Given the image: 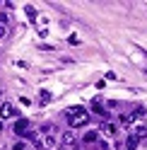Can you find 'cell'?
I'll return each mask as SVG.
<instances>
[{"label":"cell","mask_w":147,"mask_h":150,"mask_svg":"<svg viewBox=\"0 0 147 150\" xmlns=\"http://www.w3.org/2000/svg\"><path fill=\"white\" fill-rule=\"evenodd\" d=\"M65 116H68V126L70 128H80V126H85L89 121V114H87L85 107H70L65 111Z\"/></svg>","instance_id":"1"},{"label":"cell","mask_w":147,"mask_h":150,"mask_svg":"<svg viewBox=\"0 0 147 150\" xmlns=\"http://www.w3.org/2000/svg\"><path fill=\"white\" fill-rule=\"evenodd\" d=\"M17 114H20V111H17L15 104H10V102H3V104H0V116L3 119H15Z\"/></svg>","instance_id":"2"},{"label":"cell","mask_w":147,"mask_h":150,"mask_svg":"<svg viewBox=\"0 0 147 150\" xmlns=\"http://www.w3.org/2000/svg\"><path fill=\"white\" fill-rule=\"evenodd\" d=\"M60 143H63V148L72 150V148L77 145V138H75V133H72V131H65V133H63V138H60Z\"/></svg>","instance_id":"3"},{"label":"cell","mask_w":147,"mask_h":150,"mask_svg":"<svg viewBox=\"0 0 147 150\" xmlns=\"http://www.w3.org/2000/svg\"><path fill=\"white\" fill-rule=\"evenodd\" d=\"M15 133H17V136H22V138H27V133H29V121H27V119H17V124H15Z\"/></svg>","instance_id":"4"},{"label":"cell","mask_w":147,"mask_h":150,"mask_svg":"<svg viewBox=\"0 0 147 150\" xmlns=\"http://www.w3.org/2000/svg\"><path fill=\"white\" fill-rule=\"evenodd\" d=\"M92 111H94L97 116H102L104 121L108 119V111H106V107H102V99H94V104H92Z\"/></svg>","instance_id":"5"},{"label":"cell","mask_w":147,"mask_h":150,"mask_svg":"<svg viewBox=\"0 0 147 150\" xmlns=\"http://www.w3.org/2000/svg\"><path fill=\"white\" fill-rule=\"evenodd\" d=\"M133 138H137V140H142V138H147V126L145 124H137L135 128H133V133H130Z\"/></svg>","instance_id":"6"},{"label":"cell","mask_w":147,"mask_h":150,"mask_svg":"<svg viewBox=\"0 0 147 150\" xmlns=\"http://www.w3.org/2000/svg\"><path fill=\"white\" fill-rule=\"evenodd\" d=\"M82 143H99V131H87L82 136Z\"/></svg>","instance_id":"7"},{"label":"cell","mask_w":147,"mask_h":150,"mask_svg":"<svg viewBox=\"0 0 147 150\" xmlns=\"http://www.w3.org/2000/svg\"><path fill=\"white\" fill-rule=\"evenodd\" d=\"M102 131H104L106 136H116V133H118V126H116V124H111V121H104Z\"/></svg>","instance_id":"8"},{"label":"cell","mask_w":147,"mask_h":150,"mask_svg":"<svg viewBox=\"0 0 147 150\" xmlns=\"http://www.w3.org/2000/svg\"><path fill=\"white\" fill-rule=\"evenodd\" d=\"M51 99H53V97H51V92H48V90H41V92H39V104H43V107H46Z\"/></svg>","instance_id":"9"},{"label":"cell","mask_w":147,"mask_h":150,"mask_svg":"<svg viewBox=\"0 0 147 150\" xmlns=\"http://www.w3.org/2000/svg\"><path fill=\"white\" fill-rule=\"evenodd\" d=\"M145 114H147V109H145V107H135V109H133V114H130V119H133V121H135V119H142Z\"/></svg>","instance_id":"10"},{"label":"cell","mask_w":147,"mask_h":150,"mask_svg":"<svg viewBox=\"0 0 147 150\" xmlns=\"http://www.w3.org/2000/svg\"><path fill=\"white\" fill-rule=\"evenodd\" d=\"M137 143H140V140H137V138L128 136V140H125V148H128V150H135V145H137Z\"/></svg>","instance_id":"11"},{"label":"cell","mask_w":147,"mask_h":150,"mask_svg":"<svg viewBox=\"0 0 147 150\" xmlns=\"http://www.w3.org/2000/svg\"><path fill=\"white\" fill-rule=\"evenodd\" d=\"M24 12H27V17H29L32 22H36V10H34L32 5H27V7H24Z\"/></svg>","instance_id":"12"},{"label":"cell","mask_w":147,"mask_h":150,"mask_svg":"<svg viewBox=\"0 0 147 150\" xmlns=\"http://www.w3.org/2000/svg\"><path fill=\"white\" fill-rule=\"evenodd\" d=\"M41 133H43V136L53 133V124H43V126H41Z\"/></svg>","instance_id":"13"},{"label":"cell","mask_w":147,"mask_h":150,"mask_svg":"<svg viewBox=\"0 0 147 150\" xmlns=\"http://www.w3.org/2000/svg\"><path fill=\"white\" fill-rule=\"evenodd\" d=\"M121 124H133V119H130V114H121Z\"/></svg>","instance_id":"14"},{"label":"cell","mask_w":147,"mask_h":150,"mask_svg":"<svg viewBox=\"0 0 147 150\" xmlns=\"http://www.w3.org/2000/svg\"><path fill=\"white\" fill-rule=\"evenodd\" d=\"M68 41H70L72 46H80V36H75V34H72V36H68Z\"/></svg>","instance_id":"15"},{"label":"cell","mask_w":147,"mask_h":150,"mask_svg":"<svg viewBox=\"0 0 147 150\" xmlns=\"http://www.w3.org/2000/svg\"><path fill=\"white\" fill-rule=\"evenodd\" d=\"M5 34H7V27H5V24H0V39H3Z\"/></svg>","instance_id":"16"},{"label":"cell","mask_w":147,"mask_h":150,"mask_svg":"<svg viewBox=\"0 0 147 150\" xmlns=\"http://www.w3.org/2000/svg\"><path fill=\"white\" fill-rule=\"evenodd\" d=\"M7 20H10L7 15H0V24H5V27H7Z\"/></svg>","instance_id":"17"},{"label":"cell","mask_w":147,"mask_h":150,"mask_svg":"<svg viewBox=\"0 0 147 150\" xmlns=\"http://www.w3.org/2000/svg\"><path fill=\"white\" fill-rule=\"evenodd\" d=\"M24 148H27V145L22 143V140H20V143H15V150H24Z\"/></svg>","instance_id":"18"},{"label":"cell","mask_w":147,"mask_h":150,"mask_svg":"<svg viewBox=\"0 0 147 150\" xmlns=\"http://www.w3.org/2000/svg\"><path fill=\"white\" fill-rule=\"evenodd\" d=\"M0 102H3V90H0Z\"/></svg>","instance_id":"19"},{"label":"cell","mask_w":147,"mask_h":150,"mask_svg":"<svg viewBox=\"0 0 147 150\" xmlns=\"http://www.w3.org/2000/svg\"><path fill=\"white\" fill-rule=\"evenodd\" d=\"M0 131H3V124H0Z\"/></svg>","instance_id":"20"}]
</instances>
